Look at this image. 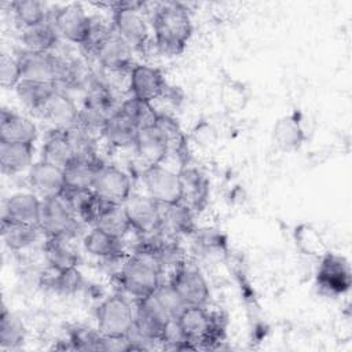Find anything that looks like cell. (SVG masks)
<instances>
[{
  "label": "cell",
  "mask_w": 352,
  "mask_h": 352,
  "mask_svg": "<svg viewBox=\"0 0 352 352\" xmlns=\"http://www.w3.org/2000/svg\"><path fill=\"white\" fill-rule=\"evenodd\" d=\"M155 45L160 52L180 55L192 34V22L188 10L177 1L160 3L151 16Z\"/></svg>",
  "instance_id": "obj_1"
},
{
  "label": "cell",
  "mask_w": 352,
  "mask_h": 352,
  "mask_svg": "<svg viewBox=\"0 0 352 352\" xmlns=\"http://www.w3.org/2000/svg\"><path fill=\"white\" fill-rule=\"evenodd\" d=\"M161 274L162 270L153 257L135 252L124 261L118 280L122 290L138 301L155 292L162 282Z\"/></svg>",
  "instance_id": "obj_2"
},
{
  "label": "cell",
  "mask_w": 352,
  "mask_h": 352,
  "mask_svg": "<svg viewBox=\"0 0 352 352\" xmlns=\"http://www.w3.org/2000/svg\"><path fill=\"white\" fill-rule=\"evenodd\" d=\"M176 320L192 349L212 348L224 337V319L206 307H186Z\"/></svg>",
  "instance_id": "obj_3"
},
{
  "label": "cell",
  "mask_w": 352,
  "mask_h": 352,
  "mask_svg": "<svg viewBox=\"0 0 352 352\" xmlns=\"http://www.w3.org/2000/svg\"><path fill=\"white\" fill-rule=\"evenodd\" d=\"M81 220L76 212L58 195L41 199L38 226L47 238H74L80 228Z\"/></svg>",
  "instance_id": "obj_4"
},
{
  "label": "cell",
  "mask_w": 352,
  "mask_h": 352,
  "mask_svg": "<svg viewBox=\"0 0 352 352\" xmlns=\"http://www.w3.org/2000/svg\"><path fill=\"white\" fill-rule=\"evenodd\" d=\"M135 308L122 294L104 298L96 308V329L109 338L125 337L133 326Z\"/></svg>",
  "instance_id": "obj_5"
},
{
  "label": "cell",
  "mask_w": 352,
  "mask_h": 352,
  "mask_svg": "<svg viewBox=\"0 0 352 352\" xmlns=\"http://www.w3.org/2000/svg\"><path fill=\"white\" fill-rule=\"evenodd\" d=\"M140 3L113 4L114 32L125 40L132 50H143L148 41V28L139 10Z\"/></svg>",
  "instance_id": "obj_6"
},
{
  "label": "cell",
  "mask_w": 352,
  "mask_h": 352,
  "mask_svg": "<svg viewBox=\"0 0 352 352\" xmlns=\"http://www.w3.org/2000/svg\"><path fill=\"white\" fill-rule=\"evenodd\" d=\"M142 182L146 194L166 206L182 202V186L179 173L162 164L147 165L142 172Z\"/></svg>",
  "instance_id": "obj_7"
},
{
  "label": "cell",
  "mask_w": 352,
  "mask_h": 352,
  "mask_svg": "<svg viewBox=\"0 0 352 352\" xmlns=\"http://www.w3.org/2000/svg\"><path fill=\"white\" fill-rule=\"evenodd\" d=\"M122 206L129 219L132 230L140 236L151 235L160 231L162 205H160L151 197L147 194L132 192Z\"/></svg>",
  "instance_id": "obj_8"
},
{
  "label": "cell",
  "mask_w": 352,
  "mask_h": 352,
  "mask_svg": "<svg viewBox=\"0 0 352 352\" xmlns=\"http://www.w3.org/2000/svg\"><path fill=\"white\" fill-rule=\"evenodd\" d=\"M168 282L173 286L186 307H206L210 290L198 268L183 264L172 272Z\"/></svg>",
  "instance_id": "obj_9"
},
{
  "label": "cell",
  "mask_w": 352,
  "mask_h": 352,
  "mask_svg": "<svg viewBox=\"0 0 352 352\" xmlns=\"http://www.w3.org/2000/svg\"><path fill=\"white\" fill-rule=\"evenodd\" d=\"M316 286L326 294L340 296L351 287V267L348 260L337 253L320 256L316 271Z\"/></svg>",
  "instance_id": "obj_10"
},
{
  "label": "cell",
  "mask_w": 352,
  "mask_h": 352,
  "mask_svg": "<svg viewBox=\"0 0 352 352\" xmlns=\"http://www.w3.org/2000/svg\"><path fill=\"white\" fill-rule=\"evenodd\" d=\"M50 21L54 23L60 37L78 45L85 41L92 25V16H89L81 4L77 3L58 8L54 11Z\"/></svg>",
  "instance_id": "obj_11"
},
{
  "label": "cell",
  "mask_w": 352,
  "mask_h": 352,
  "mask_svg": "<svg viewBox=\"0 0 352 352\" xmlns=\"http://www.w3.org/2000/svg\"><path fill=\"white\" fill-rule=\"evenodd\" d=\"M92 190L113 205H122L132 194V182L126 172L114 165H102Z\"/></svg>",
  "instance_id": "obj_12"
},
{
  "label": "cell",
  "mask_w": 352,
  "mask_h": 352,
  "mask_svg": "<svg viewBox=\"0 0 352 352\" xmlns=\"http://www.w3.org/2000/svg\"><path fill=\"white\" fill-rule=\"evenodd\" d=\"M128 81V88L132 96L146 102H153L164 96L168 91V84L162 73L147 65H133L129 72Z\"/></svg>",
  "instance_id": "obj_13"
},
{
  "label": "cell",
  "mask_w": 352,
  "mask_h": 352,
  "mask_svg": "<svg viewBox=\"0 0 352 352\" xmlns=\"http://www.w3.org/2000/svg\"><path fill=\"white\" fill-rule=\"evenodd\" d=\"M28 182L33 192L41 199L58 197L66 187L63 169L41 160L30 166Z\"/></svg>",
  "instance_id": "obj_14"
},
{
  "label": "cell",
  "mask_w": 352,
  "mask_h": 352,
  "mask_svg": "<svg viewBox=\"0 0 352 352\" xmlns=\"http://www.w3.org/2000/svg\"><path fill=\"white\" fill-rule=\"evenodd\" d=\"M41 209V198L34 192H14L11 194L1 212V219H8L16 223L38 224Z\"/></svg>",
  "instance_id": "obj_15"
},
{
  "label": "cell",
  "mask_w": 352,
  "mask_h": 352,
  "mask_svg": "<svg viewBox=\"0 0 352 352\" xmlns=\"http://www.w3.org/2000/svg\"><path fill=\"white\" fill-rule=\"evenodd\" d=\"M37 126L30 118L16 114L8 109H1L0 142L33 144L37 139Z\"/></svg>",
  "instance_id": "obj_16"
},
{
  "label": "cell",
  "mask_w": 352,
  "mask_h": 352,
  "mask_svg": "<svg viewBox=\"0 0 352 352\" xmlns=\"http://www.w3.org/2000/svg\"><path fill=\"white\" fill-rule=\"evenodd\" d=\"M99 65L110 73L131 72L132 65V47L122 40L116 32L102 45L95 58Z\"/></svg>",
  "instance_id": "obj_17"
},
{
  "label": "cell",
  "mask_w": 352,
  "mask_h": 352,
  "mask_svg": "<svg viewBox=\"0 0 352 352\" xmlns=\"http://www.w3.org/2000/svg\"><path fill=\"white\" fill-rule=\"evenodd\" d=\"M179 173L182 186V202L192 212L202 210L209 197V182L195 168H182Z\"/></svg>",
  "instance_id": "obj_18"
},
{
  "label": "cell",
  "mask_w": 352,
  "mask_h": 352,
  "mask_svg": "<svg viewBox=\"0 0 352 352\" xmlns=\"http://www.w3.org/2000/svg\"><path fill=\"white\" fill-rule=\"evenodd\" d=\"M133 147L147 165L162 164L170 151L169 142L154 124L139 129Z\"/></svg>",
  "instance_id": "obj_19"
},
{
  "label": "cell",
  "mask_w": 352,
  "mask_h": 352,
  "mask_svg": "<svg viewBox=\"0 0 352 352\" xmlns=\"http://www.w3.org/2000/svg\"><path fill=\"white\" fill-rule=\"evenodd\" d=\"M78 110L72 98L59 89L37 114L51 122L55 129H69L77 125Z\"/></svg>",
  "instance_id": "obj_20"
},
{
  "label": "cell",
  "mask_w": 352,
  "mask_h": 352,
  "mask_svg": "<svg viewBox=\"0 0 352 352\" xmlns=\"http://www.w3.org/2000/svg\"><path fill=\"white\" fill-rule=\"evenodd\" d=\"M82 246L94 257L102 260H120L125 254L124 241L99 227H92L82 238Z\"/></svg>",
  "instance_id": "obj_21"
},
{
  "label": "cell",
  "mask_w": 352,
  "mask_h": 352,
  "mask_svg": "<svg viewBox=\"0 0 352 352\" xmlns=\"http://www.w3.org/2000/svg\"><path fill=\"white\" fill-rule=\"evenodd\" d=\"M160 231L172 238L194 234V212L183 202L162 206Z\"/></svg>",
  "instance_id": "obj_22"
},
{
  "label": "cell",
  "mask_w": 352,
  "mask_h": 352,
  "mask_svg": "<svg viewBox=\"0 0 352 352\" xmlns=\"http://www.w3.org/2000/svg\"><path fill=\"white\" fill-rule=\"evenodd\" d=\"M56 82L48 81H34L22 78L19 84L15 87L16 96L19 100L33 113H38L45 103L59 91Z\"/></svg>",
  "instance_id": "obj_23"
},
{
  "label": "cell",
  "mask_w": 352,
  "mask_h": 352,
  "mask_svg": "<svg viewBox=\"0 0 352 352\" xmlns=\"http://www.w3.org/2000/svg\"><path fill=\"white\" fill-rule=\"evenodd\" d=\"M34 146L29 143L0 142V168L4 175H15L33 165Z\"/></svg>",
  "instance_id": "obj_24"
},
{
  "label": "cell",
  "mask_w": 352,
  "mask_h": 352,
  "mask_svg": "<svg viewBox=\"0 0 352 352\" xmlns=\"http://www.w3.org/2000/svg\"><path fill=\"white\" fill-rule=\"evenodd\" d=\"M138 133L139 128L121 111L110 117L102 129V135L107 143L117 148L133 147Z\"/></svg>",
  "instance_id": "obj_25"
},
{
  "label": "cell",
  "mask_w": 352,
  "mask_h": 352,
  "mask_svg": "<svg viewBox=\"0 0 352 352\" xmlns=\"http://www.w3.org/2000/svg\"><path fill=\"white\" fill-rule=\"evenodd\" d=\"M102 165L99 158H74L66 168H63L66 187L92 190L96 173Z\"/></svg>",
  "instance_id": "obj_26"
},
{
  "label": "cell",
  "mask_w": 352,
  "mask_h": 352,
  "mask_svg": "<svg viewBox=\"0 0 352 352\" xmlns=\"http://www.w3.org/2000/svg\"><path fill=\"white\" fill-rule=\"evenodd\" d=\"M70 239L65 238H47L43 246L44 257L47 264L54 271H67L77 268L78 254L69 242Z\"/></svg>",
  "instance_id": "obj_27"
},
{
  "label": "cell",
  "mask_w": 352,
  "mask_h": 352,
  "mask_svg": "<svg viewBox=\"0 0 352 352\" xmlns=\"http://www.w3.org/2000/svg\"><path fill=\"white\" fill-rule=\"evenodd\" d=\"M59 34L54 23L47 19L36 26L22 29V44L23 50L33 52H52L59 41Z\"/></svg>",
  "instance_id": "obj_28"
},
{
  "label": "cell",
  "mask_w": 352,
  "mask_h": 352,
  "mask_svg": "<svg viewBox=\"0 0 352 352\" xmlns=\"http://www.w3.org/2000/svg\"><path fill=\"white\" fill-rule=\"evenodd\" d=\"M41 232L38 224H25L1 219V238L11 250H22L32 246Z\"/></svg>",
  "instance_id": "obj_29"
},
{
  "label": "cell",
  "mask_w": 352,
  "mask_h": 352,
  "mask_svg": "<svg viewBox=\"0 0 352 352\" xmlns=\"http://www.w3.org/2000/svg\"><path fill=\"white\" fill-rule=\"evenodd\" d=\"M41 161H45L51 165L66 168L73 160L74 153L66 138L65 129H54L45 139L41 147Z\"/></svg>",
  "instance_id": "obj_30"
},
{
  "label": "cell",
  "mask_w": 352,
  "mask_h": 352,
  "mask_svg": "<svg viewBox=\"0 0 352 352\" xmlns=\"http://www.w3.org/2000/svg\"><path fill=\"white\" fill-rule=\"evenodd\" d=\"M272 138L275 144L283 151H292L298 148L304 140L305 133L294 114H287L280 117L272 129Z\"/></svg>",
  "instance_id": "obj_31"
},
{
  "label": "cell",
  "mask_w": 352,
  "mask_h": 352,
  "mask_svg": "<svg viewBox=\"0 0 352 352\" xmlns=\"http://www.w3.org/2000/svg\"><path fill=\"white\" fill-rule=\"evenodd\" d=\"M26 337L23 322L6 305L1 307L0 314V348L4 351L18 349Z\"/></svg>",
  "instance_id": "obj_32"
},
{
  "label": "cell",
  "mask_w": 352,
  "mask_h": 352,
  "mask_svg": "<svg viewBox=\"0 0 352 352\" xmlns=\"http://www.w3.org/2000/svg\"><path fill=\"white\" fill-rule=\"evenodd\" d=\"M11 11L22 29L36 26L48 19V11L37 0H15L11 3Z\"/></svg>",
  "instance_id": "obj_33"
},
{
  "label": "cell",
  "mask_w": 352,
  "mask_h": 352,
  "mask_svg": "<svg viewBox=\"0 0 352 352\" xmlns=\"http://www.w3.org/2000/svg\"><path fill=\"white\" fill-rule=\"evenodd\" d=\"M120 111L126 116L139 129L153 125L158 114V111H155V109L153 107L151 102H146L132 95L121 102Z\"/></svg>",
  "instance_id": "obj_34"
},
{
  "label": "cell",
  "mask_w": 352,
  "mask_h": 352,
  "mask_svg": "<svg viewBox=\"0 0 352 352\" xmlns=\"http://www.w3.org/2000/svg\"><path fill=\"white\" fill-rule=\"evenodd\" d=\"M95 227H99L100 230L121 239H124L129 231H133L122 205H110Z\"/></svg>",
  "instance_id": "obj_35"
},
{
  "label": "cell",
  "mask_w": 352,
  "mask_h": 352,
  "mask_svg": "<svg viewBox=\"0 0 352 352\" xmlns=\"http://www.w3.org/2000/svg\"><path fill=\"white\" fill-rule=\"evenodd\" d=\"M69 348L80 351H104V336L98 329L74 326L69 331Z\"/></svg>",
  "instance_id": "obj_36"
},
{
  "label": "cell",
  "mask_w": 352,
  "mask_h": 352,
  "mask_svg": "<svg viewBox=\"0 0 352 352\" xmlns=\"http://www.w3.org/2000/svg\"><path fill=\"white\" fill-rule=\"evenodd\" d=\"M294 241L297 248L308 256H323L326 253L324 242L319 231L308 223H302L294 230Z\"/></svg>",
  "instance_id": "obj_37"
},
{
  "label": "cell",
  "mask_w": 352,
  "mask_h": 352,
  "mask_svg": "<svg viewBox=\"0 0 352 352\" xmlns=\"http://www.w3.org/2000/svg\"><path fill=\"white\" fill-rule=\"evenodd\" d=\"M82 285H84V279L81 272L77 268H72L67 271L51 270V275L44 278V286H48L54 292H58L62 294H73L78 292L82 287Z\"/></svg>",
  "instance_id": "obj_38"
},
{
  "label": "cell",
  "mask_w": 352,
  "mask_h": 352,
  "mask_svg": "<svg viewBox=\"0 0 352 352\" xmlns=\"http://www.w3.org/2000/svg\"><path fill=\"white\" fill-rule=\"evenodd\" d=\"M65 133L74 153V158H99L96 154V140L94 133L78 125L65 129Z\"/></svg>",
  "instance_id": "obj_39"
},
{
  "label": "cell",
  "mask_w": 352,
  "mask_h": 352,
  "mask_svg": "<svg viewBox=\"0 0 352 352\" xmlns=\"http://www.w3.org/2000/svg\"><path fill=\"white\" fill-rule=\"evenodd\" d=\"M110 205L113 204L104 201L94 190H89L77 208V216L82 224L95 227Z\"/></svg>",
  "instance_id": "obj_40"
},
{
  "label": "cell",
  "mask_w": 352,
  "mask_h": 352,
  "mask_svg": "<svg viewBox=\"0 0 352 352\" xmlns=\"http://www.w3.org/2000/svg\"><path fill=\"white\" fill-rule=\"evenodd\" d=\"M113 33H114V28L106 25L99 18L92 16V25H91L89 33L85 41L80 47L87 56L96 58V54Z\"/></svg>",
  "instance_id": "obj_41"
},
{
  "label": "cell",
  "mask_w": 352,
  "mask_h": 352,
  "mask_svg": "<svg viewBox=\"0 0 352 352\" xmlns=\"http://www.w3.org/2000/svg\"><path fill=\"white\" fill-rule=\"evenodd\" d=\"M153 296L155 297L158 304L162 307V309L168 314L170 319H177L179 315L186 308L184 302L182 301V298L179 297V294L176 293V290L169 282L166 283L161 282L160 286L153 293Z\"/></svg>",
  "instance_id": "obj_42"
},
{
  "label": "cell",
  "mask_w": 352,
  "mask_h": 352,
  "mask_svg": "<svg viewBox=\"0 0 352 352\" xmlns=\"http://www.w3.org/2000/svg\"><path fill=\"white\" fill-rule=\"evenodd\" d=\"M22 80V73L16 58L7 54L0 55V84L3 88H15Z\"/></svg>",
  "instance_id": "obj_43"
},
{
  "label": "cell",
  "mask_w": 352,
  "mask_h": 352,
  "mask_svg": "<svg viewBox=\"0 0 352 352\" xmlns=\"http://www.w3.org/2000/svg\"><path fill=\"white\" fill-rule=\"evenodd\" d=\"M154 125L161 131V133L166 138L169 142L170 148L176 144H180L183 142V133L180 129L179 122L165 113H158L157 118L154 121Z\"/></svg>",
  "instance_id": "obj_44"
}]
</instances>
